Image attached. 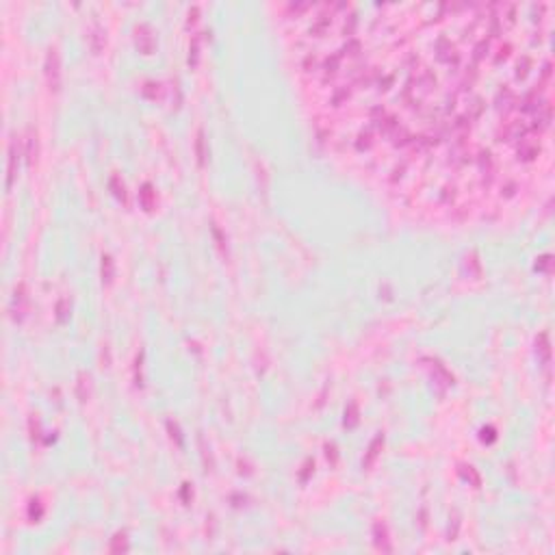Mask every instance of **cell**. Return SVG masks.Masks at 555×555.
Masks as SVG:
<instances>
[{
  "mask_svg": "<svg viewBox=\"0 0 555 555\" xmlns=\"http://www.w3.org/2000/svg\"><path fill=\"white\" fill-rule=\"evenodd\" d=\"M551 4H282L275 22L330 156L401 212L496 223L551 178Z\"/></svg>",
  "mask_w": 555,
  "mask_h": 555,
  "instance_id": "1",
  "label": "cell"
}]
</instances>
